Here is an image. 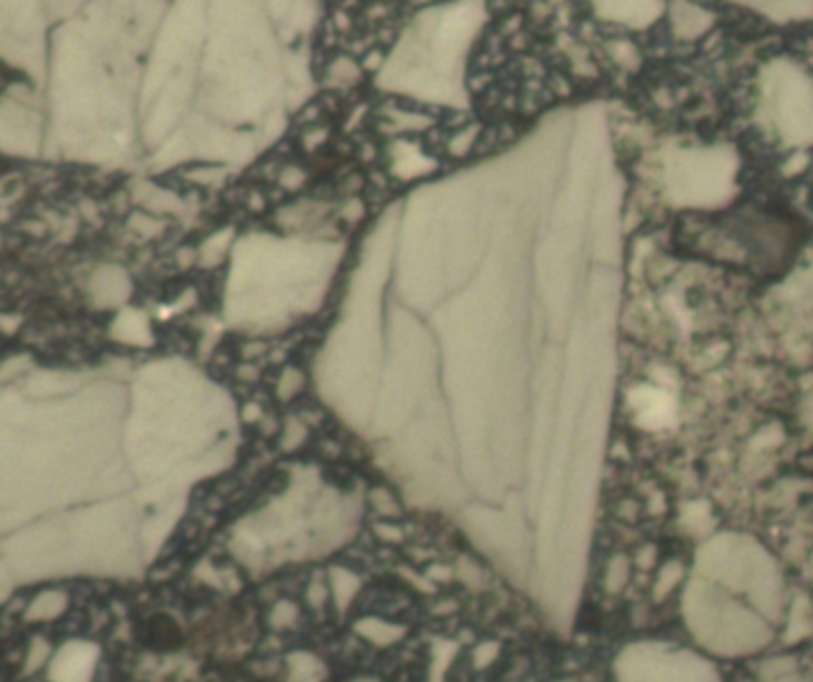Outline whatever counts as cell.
<instances>
[{
  "mask_svg": "<svg viewBox=\"0 0 813 682\" xmlns=\"http://www.w3.org/2000/svg\"><path fill=\"white\" fill-rule=\"evenodd\" d=\"M621 682H721L713 665L687 649L632 644L615 663Z\"/></svg>",
  "mask_w": 813,
  "mask_h": 682,
  "instance_id": "1",
  "label": "cell"
},
{
  "mask_svg": "<svg viewBox=\"0 0 813 682\" xmlns=\"http://www.w3.org/2000/svg\"><path fill=\"white\" fill-rule=\"evenodd\" d=\"M792 669H794V663H792V661H780V659H775V661H769L766 665H763V669H761V675L766 678V680H780V678L790 675V673H792Z\"/></svg>",
  "mask_w": 813,
  "mask_h": 682,
  "instance_id": "2",
  "label": "cell"
},
{
  "mask_svg": "<svg viewBox=\"0 0 813 682\" xmlns=\"http://www.w3.org/2000/svg\"><path fill=\"white\" fill-rule=\"evenodd\" d=\"M773 682H804L802 678H796V675H785V678H780V680H773Z\"/></svg>",
  "mask_w": 813,
  "mask_h": 682,
  "instance_id": "3",
  "label": "cell"
}]
</instances>
